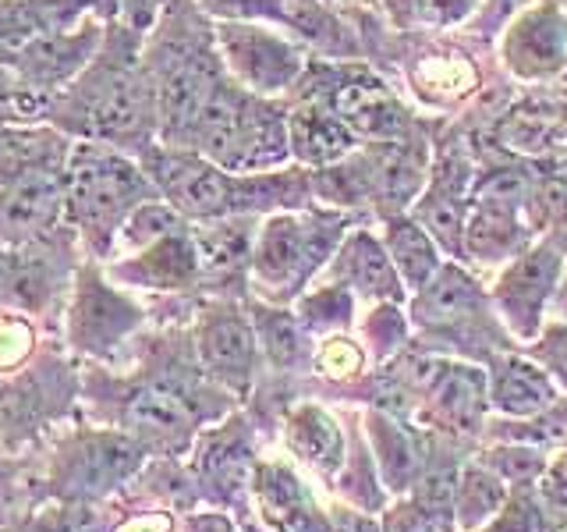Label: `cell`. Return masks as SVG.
I'll return each instance as SVG.
<instances>
[{"instance_id": "cell-41", "label": "cell", "mask_w": 567, "mask_h": 532, "mask_svg": "<svg viewBox=\"0 0 567 532\" xmlns=\"http://www.w3.org/2000/svg\"><path fill=\"white\" fill-rule=\"evenodd\" d=\"M121 532H167V519H159V514H156V519H150V514H146V519L128 522Z\"/></svg>"}, {"instance_id": "cell-23", "label": "cell", "mask_w": 567, "mask_h": 532, "mask_svg": "<svg viewBox=\"0 0 567 532\" xmlns=\"http://www.w3.org/2000/svg\"><path fill=\"white\" fill-rule=\"evenodd\" d=\"M511 501V487L496 475L483 461H472L454 475V501H451V519L461 532H478Z\"/></svg>"}, {"instance_id": "cell-36", "label": "cell", "mask_w": 567, "mask_h": 532, "mask_svg": "<svg viewBox=\"0 0 567 532\" xmlns=\"http://www.w3.org/2000/svg\"><path fill=\"white\" fill-rule=\"evenodd\" d=\"M532 355L543 362V369L549 372V377H554L560 387H567V324L549 327Z\"/></svg>"}, {"instance_id": "cell-26", "label": "cell", "mask_w": 567, "mask_h": 532, "mask_svg": "<svg viewBox=\"0 0 567 532\" xmlns=\"http://www.w3.org/2000/svg\"><path fill=\"white\" fill-rule=\"evenodd\" d=\"M383 248H386L390 263H394L398 277L412 291L425 288V284H430L436 277V270L443 266L440 256H436V248H433V242H430V235H425V231L415 221H390Z\"/></svg>"}, {"instance_id": "cell-24", "label": "cell", "mask_w": 567, "mask_h": 532, "mask_svg": "<svg viewBox=\"0 0 567 532\" xmlns=\"http://www.w3.org/2000/svg\"><path fill=\"white\" fill-rule=\"evenodd\" d=\"M288 443L301 461H309V466L319 472H337V466L344 461L341 426H337L323 408H316V405H301L291 412Z\"/></svg>"}, {"instance_id": "cell-25", "label": "cell", "mask_w": 567, "mask_h": 532, "mask_svg": "<svg viewBox=\"0 0 567 532\" xmlns=\"http://www.w3.org/2000/svg\"><path fill=\"white\" fill-rule=\"evenodd\" d=\"M369 437H372V451H377V461H380L383 487H390L394 493L415 487L419 443L412 440V433H408L398 419H390L383 412H369Z\"/></svg>"}, {"instance_id": "cell-22", "label": "cell", "mask_w": 567, "mask_h": 532, "mask_svg": "<svg viewBox=\"0 0 567 532\" xmlns=\"http://www.w3.org/2000/svg\"><path fill=\"white\" fill-rule=\"evenodd\" d=\"M475 313H478V288L457 266H440L436 277L425 288H419L412 301V319L425 330L457 327Z\"/></svg>"}, {"instance_id": "cell-7", "label": "cell", "mask_w": 567, "mask_h": 532, "mask_svg": "<svg viewBox=\"0 0 567 532\" xmlns=\"http://www.w3.org/2000/svg\"><path fill=\"white\" fill-rule=\"evenodd\" d=\"M344 235L348 217L341 209L306 206L266 213L256 231L248 280L262 301L284 306L306 291V284L330 263Z\"/></svg>"}, {"instance_id": "cell-13", "label": "cell", "mask_w": 567, "mask_h": 532, "mask_svg": "<svg viewBox=\"0 0 567 532\" xmlns=\"http://www.w3.org/2000/svg\"><path fill=\"white\" fill-rule=\"evenodd\" d=\"M121 419L150 440L188 437L195 426V387L185 369H153L121 398Z\"/></svg>"}, {"instance_id": "cell-35", "label": "cell", "mask_w": 567, "mask_h": 532, "mask_svg": "<svg viewBox=\"0 0 567 532\" xmlns=\"http://www.w3.org/2000/svg\"><path fill=\"white\" fill-rule=\"evenodd\" d=\"M539 508H543V519L567 522V458L560 466H549L539 479Z\"/></svg>"}, {"instance_id": "cell-42", "label": "cell", "mask_w": 567, "mask_h": 532, "mask_svg": "<svg viewBox=\"0 0 567 532\" xmlns=\"http://www.w3.org/2000/svg\"><path fill=\"white\" fill-rule=\"evenodd\" d=\"M560 301H564V316H567V284H564V295H560Z\"/></svg>"}, {"instance_id": "cell-17", "label": "cell", "mask_w": 567, "mask_h": 532, "mask_svg": "<svg viewBox=\"0 0 567 532\" xmlns=\"http://www.w3.org/2000/svg\"><path fill=\"white\" fill-rule=\"evenodd\" d=\"M288 146L298 167L319 171L351 156L354 146H359V135L337 114H330L327 106L288 100Z\"/></svg>"}, {"instance_id": "cell-2", "label": "cell", "mask_w": 567, "mask_h": 532, "mask_svg": "<svg viewBox=\"0 0 567 532\" xmlns=\"http://www.w3.org/2000/svg\"><path fill=\"white\" fill-rule=\"evenodd\" d=\"M159 200H167L188 224L227 221V217H266L277 209L312 206V171L277 167L259 174H235L213 164L195 150L156 146L138 156Z\"/></svg>"}, {"instance_id": "cell-6", "label": "cell", "mask_w": 567, "mask_h": 532, "mask_svg": "<svg viewBox=\"0 0 567 532\" xmlns=\"http://www.w3.org/2000/svg\"><path fill=\"white\" fill-rule=\"evenodd\" d=\"M235 174H259L295 164L288 146V100L248 93L235 79H224L203 106L188 135V146Z\"/></svg>"}, {"instance_id": "cell-27", "label": "cell", "mask_w": 567, "mask_h": 532, "mask_svg": "<svg viewBox=\"0 0 567 532\" xmlns=\"http://www.w3.org/2000/svg\"><path fill=\"white\" fill-rule=\"evenodd\" d=\"M252 327H256V341L262 345L266 359L280 369H295L306 359V327L301 319L270 301H256L252 306Z\"/></svg>"}, {"instance_id": "cell-37", "label": "cell", "mask_w": 567, "mask_h": 532, "mask_svg": "<svg viewBox=\"0 0 567 532\" xmlns=\"http://www.w3.org/2000/svg\"><path fill=\"white\" fill-rule=\"evenodd\" d=\"M380 532H440V529L433 514L422 511L415 501H398L394 508H386Z\"/></svg>"}, {"instance_id": "cell-30", "label": "cell", "mask_w": 567, "mask_h": 532, "mask_svg": "<svg viewBox=\"0 0 567 532\" xmlns=\"http://www.w3.org/2000/svg\"><path fill=\"white\" fill-rule=\"evenodd\" d=\"M351 309H354L351 291L333 280L319 284L309 295H298V319L306 330H319V334L344 330L351 324Z\"/></svg>"}, {"instance_id": "cell-44", "label": "cell", "mask_w": 567, "mask_h": 532, "mask_svg": "<svg viewBox=\"0 0 567 532\" xmlns=\"http://www.w3.org/2000/svg\"><path fill=\"white\" fill-rule=\"evenodd\" d=\"M564 458H567V454H564Z\"/></svg>"}, {"instance_id": "cell-21", "label": "cell", "mask_w": 567, "mask_h": 532, "mask_svg": "<svg viewBox=\"0 0 567 532\" xmlns=\"http://www.w3.org/2000/svg\"><path fill=\"white\" fill-rule=\"evenodd\" d=\"M256 501L262 508V519L277 532H323L327 514L316 511L301 479L284 466H259Z\"/></svg>"}, {"instance_id": "cell-5", "label": "cell", "mask_w": 567, "mask_h": 532, "mask_svg": "<svg viewBox=\"0 0 567 532\" xmlns=\"http://www.w3.org/2000/svg\"><path fill=\"white\" fill-rule=\"evenodd\" d=\"M156 185L135 156L106 142L75 139L64 177V224L75 231L85 256L106 263L132 213L156 200Z\"/></svg>"}, {"instance_id": "cell-28", "label": "cell", "mask_w": 567, "mask_h": 532, "mask_svg": "<svg viewBox=\"0 0 567 532\" xmlns=\"http://www.w3.org/2000/svg\"><path fill=\"white\" fill-rule=\"evenodd\" d=\"M465 242L468 253H475L478 259H511L522 256L525 231L514 224V209L478 203L475 217L465 227Z\"/></svg>"}, {"instance_id": "cell-20", "label": "cell", "mask_w": 567, "mask_h": 532, "mask_svg": "<svg viewBox=\"0 0 567 532\" xmlns=\"http://www.w3.org/2000/svg\"><path fill=\"white\" fill-rule=\"evenodd\" d=\"M486 390H489V405L511 419H536L557 405L554 377H549L546 369H539L536 362L518 359V355L493 359Z\"/></svg>"}, {"instance_id": "cell-16", "label": "cell", "mask_w": 567, "mask_h": 532, "mask_svg": "<svg viewBox=\"0 0 567 532\" xmlns=\"http://www.w3.org/2000/svg\"><path fill=\"white\" fill-rule=\"evenodd\" d=\"M262 217H227V221H206L195 227V245H199V266L203 284L199 291H224L235 280L248 277L252 263V245Z\"/></svg>"}, {"instance_id": "cell-18", "label": "cell", "mask_w": 567, "mask_h": 532, "mask_svg": "<svg viewBox=\"0 0 567 532\" xmlns=\"http://www.w3.org/2000/svg\"><path fill=\"white\" fill-rule=\"evenodd\" d=\"M327 277L333 284H344L351 295L377 298V301H398L401 298V277L390 263L386 248L365 235V231H351L341 238L337 253L330 256Z\"/></svg>"}, {"instance_id": "cell-40", "label": "cell", "mask_w": 567, "mask_h": 532, "mask_svg": "<svg viewBox=\"0 0 567 532\" xmlns=\"http://www.w3.org/2000/svg\"><path fill=\"white\" fill-rule=\"evenodd\" d=\"M188 532H235V529H230L220 514H206V519H195L188 525Z\"/></svg>"}, {"instance_id": "cell-1", "label": "cell", "mask_w": 567, "mask_h": 532, "mask_svg": "<svg viewBox=\"0 0 567 532\" xmlns=\"http://www.w3.org/2000/svg\"><path fill=\"white\" fill-rule=\"evenodd\" d=\"M146 32L106 18L100 50L75 79L50 100L43 124L68 139L106 142L128 156L156 146V96L142 64Z\"/></svg>"}, {"instance_id": "cell-12", "label": "cell", "mask_w": 567, "mask_h": 532, "mask_svg": "<svg viewBox=\"0 0 567 532\" xmlns=\"http://www.w3.org/2000/svg\"><path fill=\"white\" fill-rule=\"evenodd\" d=\"M103 25H106L103 18H85L75 29L40 35V40H32L18 50L8 61V68L25 89H32L35 96H43L50 103L89 61H93V53L100 50V40H103Z\"/></svg>"}, {"instance_id": "cell-4", "label": "cell", "mask_w": 567, "mask_h": 532, "mask_svg": "<svg viewBox=\"0 0 567 532\" xmlns=\"http://www.w3.org/2000/svg\"><path fill=\"white\" fill-rule=\"evenodd\" d=\"M71 142L50 124H0V248L58 235Z\"/></svg>"}, {"instance_id": "cell-9", "label": "cell", "mask_w": 567, "mask_h": 532, "mask_svg": "<svg viewBox=\"0 0 567 532\" xmlns=\"http://www.w3.org/2000/svg\"><path fill=\"white\" fill-rule=\"evenodd\" d=\"M213 32L230 79L256 96L288 100L309 61L295 40L270 22H213Z\"/></svg>"}, {"instance_id": "cell-32", "label": "cell", "mask_w": 567, "mask_h": 532, "mask_svg": "<svg viewBox=\"0 0 567 532\" xmlns=\"http://www.w3.org/2000/svg\"><path fill=\"white\" fill-rule=\"evenodd\" d=\"M478 461L489 466L507 487H532V483H539L543 472L549 469L546 454L539 448H532V443H525V440L507 443V448H493Z\"/></svg>"}, {"instance_id": "cell-34", "label": "cell", "mask_w": 567, "mask_h": 532, "mask_svg": "<svg viewBox=\"0 0 567 532\" xmlns=\"http://www.w3.org/2000/svg\"><path fill=\"white\" fill-rule=\"evenodd\" d=\"M316 369L327 372V377H351V372L362 369V348L348 341V337L333 334L316 348Z\"/></svg>"}, {"instance_id": "cell-3", "label": "cell", "mask_w": 567, "mask_h": 532, "mask_svg": "<svg viewBox=\"0 0 567 532\" xmlns=\"http://www.w3.org/2000/svg\"><path fill=\"white\" fill-rule=\"evenodd\" d=\"M142 64L156 96V142L185 150L203 106L227 79L213 18L195 0H167L142 40Z\"/></svg>"}, {"instance_id": "cell-33", "label": "cell", "mask_w": 567, "mask_h": 532, "mask_svg": "<svg viewBox=\"0 0 567 532\" xmlns=\"http://www.w3.org/2000/svg\"><path fill=\"white\" fill-rule=\"evenodd\" d=\"M213 22H288V0H195Z\"/></svg>"}, {"instance_id": "cell-29", "label": "cell", "mask_w": 567, "mask_h": 532, "mask_svg": "<svg viewBox=\"0 0 567 532\" xmlns=\"http://www.w3.org/2000/svg\"><path fill=\"white\" fill-rule=\"evenodd\" d=\"M177 224H185V217L177 213L167 200H150V203H142L128 221H124L121 227V235L114 242V256H128V253H138V248H146L150 242L156 238H164L167 231H174ZM111 256V259H114Z\"/></svg>"}, {"instance_id": "cell-39", "label": "cell", "mask_w": 567, "mask_h": 532, "mask_svg": "<svg viewBox=\"0 0 567 532\" xmlns=\"http://www.w3.org/2000/svg\"><path fill=\"white\" fill-rule=\"evenodd\" d=\"M323 532H380V529L359 511H337V514H327Z\"/></svg>"}, {"instance_id": "cell-14", "label": "cell", "mask_w": 567, "mask_h": 532, "mask_svg": "<svg viewBox=\"0 0 567 532\" xmlns=\"http://www.w3.org/2000/svg\"><path fill=\"white\" fill-rule=\"evenodd\" d=\"M560 284V253L549 245L532 248L514 259L504 277L496 280V306H501L504 324L518 337H536L546 301L557 295Z\"/></svg>"}, {"instance_id": "cell-43", "label": "cell", "mask_w": 567, "mask_h": 532, "mask_svg": "<svg viewBox=\"0 0 567 532\" xmlns=\"http://www.w3.org/2000/svg\"><path fill=\"white\" fill-rule=\"evenodd\" d=\"M0 124H8V121H4V117H0Z\"/></svg>"}, {"instance_id": "cell-15", "label": "cell", "mask_w": 567, "mask_h": 532, "mask_svg": "<svg viewBox=\"0 0 567 532\" xmlns=\"http://www.w3.org/2000/svg\"><path fill=\"white\" fill-rule=\"evenodd\" d=\"M85 18H117V0H0V64L25 43L75 29Z\"/></svg>"}, {"instance_id": "cell-10", "label": "cell", "mask_w": 567, "mask_h": 532, "mask_svg": "<svg viewBox=\"0 0 567 532\" xmlns=\"http://www.w3.org/2000/svg\"><path fill=\"white\" fill-rule=\"evenodd\" d=\"M192 351L203 377L227 390H245L256 372V327L252 316L230 298H213L195 313Z\"/></svg>"}, {"instance_id": "cell-38", "label": "cell", "mask_w": 567, "mask_h": 532, "mask_svg": "<svg viewBox=\"0 0 567 532\" xmlns=\"http://www.w3.org/2000/svg\"><path fill=\"white\" fill-rule=\"evenodd\" d=\"M164 8H167V0H117V18L138 32H150V25L156 22V14Z\"/></svg>"}, {"instance_id": "cell-11", "label": "cell", "mask_w": 567, "mask_h": 532, "mask_svg": "<svg viewBox=\"0 0 567 532\" xmlns=\"http://www.w3.org/2000/svg\"><path fill=\"white\" fill-rule=\"evenodd\" d=\"M103 270L114 284L128 291H150V295L199 291L203 266H199V245H195V227L188 221L177 224L164 238L150 242L138 253L106 259Z\"/></svg>"}, {"instance_id": "cell-19", "label": "cell", "mask_w": 567, "mask_h": 532, "mask_svg": "<svg viewBox=\"0 0 567 532\" xmlns=\"http://www.w3.org/2000/svg\"><path fill=\"white\" fill-rule=\"evenodd\" d=\"M430 369L433 372L422 380L430 412L440 422H447L451 430L475 433L483 426V412L489 405L486 372H478L475 366H451V362H436Z\"/></svg>"}, {"instance_id": "cell-8", "label": "cell", "mask_w": 567, "mask_h": 532, "mask_svg": "<svg viewBox=\"0 0 567 532\" xmlns=\"http://www.w3.org/2000/svg\"><path fill=\"white\" fill-rule=\"evenodd\" d=\"M61 316L68 348L96 355V359H111L150 319L146 306L135 301L128 288L106 277L103 263L93 256H82V263L75 266Z\"/></svg>"}, {"instance_id": "cell-31", "label": "cell", "mask_w": 567, "mask_h": 532, "mask_svg": "<svg viewBox=\"0 0 567 532\" xmlns=\"http://www.w3.org/2000/svg\"><path fill=\"white\" fill-rule=\"evenodd\" d=\"M40 351V324L29 313L0 309V377H14Z\"/></svg>"}]
</instances>
